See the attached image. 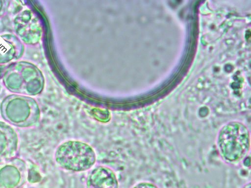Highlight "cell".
<instances>
[{
    "label": "cell",
    "instance_id": "4",
    "mask_svg": "<svg viewBox=\"0 0 251 188\" xmlns=\"http://www.w3.org/2000/svg\"><path fill=\"white\" fill-rule=\"evenodd\" d=\"M25 162L13 157L0 163V188H19L27 179Z\"/></svg>",
    "mask_w": 251,
    "mask_h": 188
},
{
    "label": "cell",
    "instance_id": "7",
    "mask_svg": "<svg viewBox=\"0 0 251 188\" xmlns=\"http://www.w3.org/2000/svg\"><path fill=\"white\" fill-rule=\"evenodd\" d=\"M131 188H159L157 185L155 184L148 182V181H144L139 182L134 186H133Z\"/></svg>",
    "mask_w": 251,
    "mask_h": 188
},
{
    "label": "cell",
    "instance_id": "6",
    "mask_svg": "<svg viewBox=\"0 0 251 188\" xmlns=\"http://www.w3.org/2000/svg\"><path fill=\"white\" fill-rule=\"evenodd\" d=\"M19 147V136L8 123L0 121V162L15 157Z\"/></svg>",
    "mask_w": 251,
    "mask_h": 188
},
{
    "label": "cell",
    "instance_id": "3",
    "mask_svg": "<svg viewBox=\"0 0 251 188\" xmlns=\"http://www.w3.org/2000/svg\"><path fill=\"white\" fill-rule=\"evenodd\" d=\"M0 113L7 123L20 128L34 126L40 118V108L35 100L17 94L8 95L3 100Z\"/></svg>",
    "mask_w": 251,
    "mask_h": 188
},
{
    "label": "cell",
    "instance_id": "8",
    "mask_svg": "<svg viewBox=\"0 0 251 188\" xmlns=\"http://www.w3.org/2000/svg\"><path fill=\"white\" fill-rule=\"evenodd\" d=\"M242 188H251V183L249 182L246 184Z\"/></svg>",
    "mask_w": 251,
    "mask_h": 188
},
{
    "label": "cell",
    "instance_id": "2",
    "mask_svg": "<svg viewBox=\"0 0 251 188\" xmlns=\"http://www.w3.org/2000/svg\"><path fill=\"white\" fill-rule=\"evenodd\" d=\"M54 157L60 168L73 172L90 170L97 159L93 147L87 142L77 140L62 142L56 148Z\"/></svg>",
    "mask_w": 251,
    "mask_h": 188
},
{
    "label": "cell",
    "instance_id": "5",
    "mask_svg": "<svg viewBox=\"0 0 251 188\" xmlns=\"http://www.w3.org/2000/svg\"><path fill=\"white\" fill-rule=\"evenodd\" d=\"M85 183L86 188H119V181L114 171L102 165L90 169Z\"/></svg>",
    "mask_w": 251,
    "mask_h": 188
},
{
    "label": "cell",
    "instance_id": "1",
    "mask_svg": "<svg viewBox=\"0 0 251 188\" xmlns=\"http://www.w3.org/2000/svg\"><path fill=\"white\" fill-rule=\"evenodd\" d=\"M250 145L248 128L237 121L225 124L217 139V149L221 157L230 164H236L244 160L250 152Z\"/></svg>",
    "mask_w": 251,
    "mask_h": 188
}]
</instances>
